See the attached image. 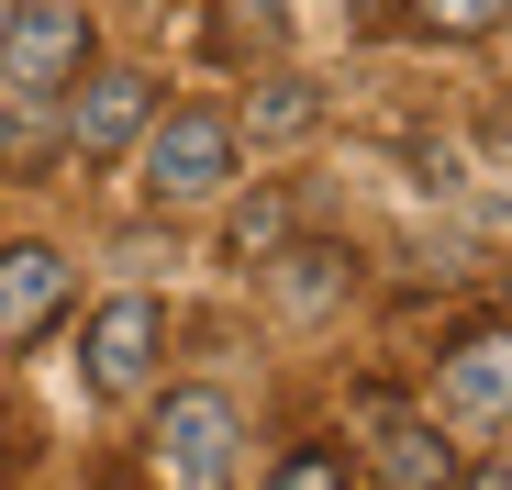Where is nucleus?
Instances as JSON below:
<instances>
[{
    "label": "nucleus",
    "mask_w": 512,
    "mask_h": 490,
    "mask_svg": "<svg viewBox=\"0 0 512 490\" xmlns=\"http://www.w3.org/2000/svg\"><path fill=\"white\" fill-rule=\"evenodd\" d=\"M279 234H290L279 201H245V212H234V245H245V257H279Z\"/></svg>",
    "instance_id": "obj_13"
},
{
    "label": "nucleus",
    "mask_w": 512,
    "mask_h": 490,
    "mask_svg": "<svg viewBox=\"0 0 512 490\" xmlns=\"http://www.w3.org/2000/svg\"><path fill=\"white\" fill-rule=\"evenodd\" d=\"M501 12H512V0H412V23H423V34H446V45L501 34Z\"/></svg>",
    "instance_id": "obj_11"
},
{
    "label": "nucleus",
    "mask_w": 512,
    "mask_h": 490,
    "mask_svg": "<svg viewBox=\"0 0 512 490\" xmlns=\"http://www.w3.org/2000/svg\"><path fill=\"white\" fill-rule=\"evenodd\" d=\"M78 67H90V12L78 0H23L12 34H0V90L56 101V90H78Z\"/></svg>",
    "instance_id": "obj_2"
},
{
    "label": "nucleus",
    "mask_w": 512,
    "mask_h": 490,
    "mask_svg": "<svg viewBox=\"0 0 512 490\" xmlns=\"http://www.w3.org/2000/svg\"><path fill=\"white\" fill-rule=\"evenodd\" d=\"M312 123H323L312 78H268V101H256V134H268V145H290V134H312Z\"/></svg>",
    "instance_id": "obj_10"
},
{
    "label": "nucleus",
    "mask_w": 512,
    "mask_h": 490,
    "mask_svg": "<svg viewBox=\"0 0 512 490\" xmlns=\"http://www.w3.org/2000/svg\"><path fill=\"white\" fill-rule=\"evenodd\" d=\"M234 446H245V424H234L223 390H167V413H156V468L179 479V490H223V479H234Z\"/></svg>",
    "instance_id": "obj_3"
},
{
    "label": "nucleus",
    "mask_w": 512,
    "mask_h": 490,
    "mask_svg": "<svg viewBox=\"0 0 512 490\" xmlns=\"http://www.w3.org/2000/svg\"><path fill=\"white\" fill-rule=\"evenodd\" d=\"M156 346H167V312H156L145 290L101 301V323H90V390H145Z\"/></svg>",
    "instance_id": "obj_5"
},
{
    "label": "nucleus",
    "mask_w": 512,
    "mask_h": 490,
    "mask_svg": "<svg viewBox=\"0 0 512 490\" xmlns=\"http://www.w3.org/2000/svg\"><path fill=\"white\" fill-rule=\"evenodd\" d=\"M368 479H379V490H457V457L435 446V424H390V435L368 446Z\"/></svg>",
    "instance_id": "obj_9"
},
{
    "label": "nucleus",
    "mask_w": 512,
    "mask_h": 490,
    "mask_svg": "<svg viewBox=\"0 0 512 490\" xmlns=\"http://www.w3.org/2000/svg\"><path fill=\"white\" fill-rule=\"evenodd\" d=\"M145 123H156V78H134V67H101L90 90H78V112H67V145H78V156H123Z\"/></svg>",
    "instance_id": "obj_6"
},
{
    "label": "nucleus",
    "mask_w": 512,
    "mask_h": 490,
    "mask_svg": "<svg viewBox=\"0 0 512 490\" xmlns=\"http://www.w3.org/2000/svg\"><path fill=\"white\" fill-rule=\"evenodd\" d=\"M501 23H512V12H501Z\"/></svg>",
    "instance_id": "obj_14"
},
{
    "label": "nucleus",
    "mask_w": 512,
    "mask_h": 490,
    "mask_svg": "<svg viewBox=\"0 0 512 490\" xmlns=\"http://www.w3.org/2000/svg\"><path fill=\"white\" fill-rule=\"evenodd\" d=\"M67 301V257L56 245H0V346H34Z\"/></svg>",
    "instance_id": "obj_7"
},
{
    "label": "nucleus",
    "mask_w": 512,
    "mask_h": 490,
    "mask_svg": "<svg viewBox=\"0 0 512 490\" xmlns=\"http://www.w3.org/2000/svg\"><path fill=\"white\" fill-rule=\"evenodd\" d=\"M223 190H234V123L223 112L145 123V201L156 212H190V201H223Z\"/></svg>",
    "instance_id": "obj_1"
},
{
    "label": "nucleus",
    "mask_w": 512,
    "mask_h": 490,
    "mask_svg": "<svg viewBox=\"0 0 512 490\" xmlns=\"http://www.w3.org/2000/svg\"><path fill=\"white\" fill-rule=\"evenodd\" d=\"M268 490H346V457H334V446H301V457H290Z\"/></svg>",
    "instance_id": "obj_12"
},
{
    "label": "nucleus",
    "mask_w": 512,
    "mask_h": 490,
    "mask_svg": "<svg viewBox=\"0 0 512 490\" xmlns=\"http://www.w3.org/2000/svg\"><path fill=\"white\" fill-rule=\"evenodd\" d=\"M346 290H357V268L334 257V245H279V257H268V301H279L290 323H312V312H334V301H346Z\"/></svg>",
    "instance_id": "obj_8"
},
{
    "label": "nucleus",
    "mask_w": 512,
    "mask_h": 490,
    "mask_svg": "<svg viewBox=\"0 0 512 490\" xmlns=\"http://www.w3.org/2000/svg\"><path fill=\"white\" fill-rule=\"evenodd\" d=\"M435 413H446L457 435L512 424V335H468V346L435 357Z\"/></svg>",
    "instance_id": "obj_4"
}]
</instances>
